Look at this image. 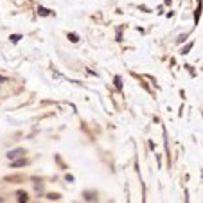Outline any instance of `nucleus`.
I'll use <instances>...</instances> for the list:
<instances>
[{
	"instance_id": "1",
	"label": "nucleus",
	"mask_w": 203,
	"mask_h": 203,
	"mask_svg": "<svg viewBox=\"0 0 203 203\" xmlns=\"http://www.w3.org/2000/svg\"><path fill=\"white\" fill-rule=\"evenodd\" d=\"M20 155H25V149H22V148L13 149V151H9V153H7V158H9V160H14V158H18Z\"/></svg>"
},
{
	"instance_id": "2",
	"label": "nucleus",
	"mask_w": 203,
	"mask_h": 203,
	"mask_svg": "<svg viewBox=\"0 0 203 203\" xmlns=\"http://www.w3.org/2000/svg\"><path fill=\"white\" fill-rule=\"evenodd\" d=\"M38 14H41V16H50L52 11H49L47 7H41V5H40V7H38Z\"/></svg>"
},
{
	"instance_id": "3",
	"label": "nucleus",
	"mask_w": 203,
	"mask_h": 203,
	"mask_svg": "<svg viewBox=\"0 0 203 203\" xmlns=\"http://www.w3.org/2000/svg\"><path fill=\"white\" fill-rule=\"evenodd\" d=\"M25 164H27V160L23 158V160H14L11 166H13V167H22V166H25Z\"/></svg>"
},
{
	"instance_id": "4",
	"label": "nucleus",
	"mask_w": 203,
	"mask_h": 203,
	"mask_svg": "<svg viewBox=\"0 0 203 203\" xmlns=\"http://www.w3.org/2000/svg\"><path fill=\"white\" fill-rule=\"evenodd\" d=\"M68 38H70V41H72V43H76V41H79V38H77V34H74V32H70V34H68Z\"/></svg>"
},
{
	"instance_id": "5",
	"label": "nucleus",
	"mask_w": 203,
	"mask_h": 203,
	"mask_svg": "<svg viewBox=\"0 0 203 203\" xmlns=\"http://www.w3.org/2000/svg\"><path fill=\"white\" fill-rule=\"evenodd\" d=\"M18 196H20V198H18V200H20V202L23 203V202H27V200H29V198H27V194H25V193H18Z\"/></svg>"
},
{
	"instance_id": "6",
	"label": "nucleus",
	"mask_w": 203,
	"mask_h": 203,
	"mask_svg": "<svg viewBox=\"0 0 203 203\" xmlns=\"http://www.w3.org/2000/svg\"><path fill=\"white\" fill-rule=\"evenodd\" d=\"M115 86H117V88H122V83H121V77H115Z\"/></svg>"
},
{
	"instance_id": "7",
	"label": "nucleus",
	"mask_w": 203,
	"mask_h": 203,
	"mask_svg": "<svg viewBox=\"0 0 203 203\" xmlns=\"http://www.w3.org/2000/svg\"><path fill=\"white\" fill-rule=\"evenodd\" d=\"M194 18H196V22L200 20V2H198V9H196V14H194Z\"/></svg>"
},
{
	"instance_id": "8",
	"label": "nucleus",
	"mask_w": 203,
	"mask_h": 203,
	"mask_svg": "<svg viewBox=\"0 0 203 203\" xmlns=\"http://www.w3.org/2000/svg\"><path fill=\"white\" fill-rule=\"evenodd\" d=\"M191 47H193V43H189V45H187V47H185V49H184V50H182V54H187V52H189V50H191Z\"/></svg>"
},
{
	"instance_id": "9",
	"label": "nucleus",
	"mask_w": 203,
	"mask_h": 203,
	"mask_svg": "<svg viewBox=\"0 0 203 203\" xmlns=\"http://www.w3.org/2000/svg\"><path fill=\"white\" fill-rule=\"evenodd\" d=\"M20 38H22V36H20V34H13V36H11V40H13V41H18V40H20Z\"/></svg>"
},
{
	"instance_id": "10",
	"label": "nucleus",
	"mask_w": 203,
	"mask_h": 203,
	"mask_svg": "<svg viewBox=\"0 0 203 203\" xmlns=\"http://www.w3.org/2000/svg\"><path fill=\"white\" fill-rule=\"evenodd\" d=\"M5 81H7V77H4V76H0V85H2V83H5Z\"/></svg>"
}]
</instances>
